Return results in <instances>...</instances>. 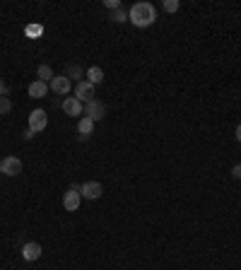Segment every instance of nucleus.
Segmentation results:
<instances>
[{"mask_svg":"<svg viewBox=\"0 0 241 270\" xmlns=\"http://www.w3.org/2000/svg\"><path fill=\"white\" fill-rule=\"evenodd\" d=\"M155 19H157V10H155L152 3H135V5L128 10V22H133V24L140 29L155 24Z\"/></svg>","mask_w":241,"mask_h":270,"instance_id":"1","label":"nucleus"},{"mask_svg":"<svg viewBox=\"0 0 241 270\" xmlns=\"http://www.w3.org/2000/svg\"><path fill=\"white\" fill-rule=\"evenodd\" d=\"M80 200H82V196H80V186L73 184V186L63 193V207L68 210V213H75V210L80 207Z\"/></svg>","mask_w":241,"mask_h":270,"instance_id":"2","label":"nucleus"},{"mask_svg":"<svg viewBox=\"0 0 241 270\" xmlns=\"http://www.w3.org/2000/svg\"><path fill=\"white\" fill-rule=\"evenodd\" d=\"M46 126H48V116L44 109H34V111L29 113V131L41 133V131H46Z\"/></svg>","mask_w":241,"mask_h":270,"instance_id":"3","label":"nucleus"},{"mask_svg":"<svg viewBox=\"0 0 241 270\" xmlns=\"http://www.w3.org/2000/svg\"><path fill=\"white\" fill-rule=\"evenodd\" d=\"M0 174H5V176H17V174H22V159L3 157V162H0Z\"/></svg>","mask_w":241,"mask_h":270,"instance_id":"4","label":"nucleus"},{"mask_svg":"<svg viewBox=\"0 0 241 270\" xmlns=\"http://www.w3.org/2000/svg\"><path fill=\"white\" fill-rule=\"evenodd\" d=\"M84 116H87V118H92L94 123L102 121L104 116H106V106H104L99 99H92V102L84 104Z\"/></svg>","mask_w":241,"mask_h":270,"instance_id":"5","label":"nucleus"},{"mask_svg":"<svg viewBox=\"0 0 241 270\" xmlns=\"http://www.w3.org/2000/svg\"><path fill=\"white\" fill-rule=\"evenodd\" d=\"M102 193H104V186L99 181H84L80 186V196L87 198V200H97V198H102Z\"/></svg>","mask_w":241,"mask_h":270,"instance_id":"6","label":"nucleus"},{"mask_svg":"<svg viewBox=\"0 0 241 270\" xmlns=\"http://www.w3.org/2000/svg\"><path fill=\"white\" fill-rule=\"evenodd\" d=\"M75 97L80 99V102H92L94 99V84L92 82H87V80H82V82H77L75 84Z\"/></svg>","mask_w":241,"mask_h":270,"instance_id":"7","label":"nucleus"},{"mask_svg":"<svg viewBox=\"0 0 241 270\" xmlns=\"http://www.w3.org/2000/svg\"><path fill=\"white\" fill-rule=\"evenodd\" d=\"M63 111L68 113V116H80V118L84 116L82 102H80L77 97H65V99H63Z\"/></svg>","mask_w":241,"mask_h":270,"instance_id":"8","label":"nucleus"},{"mask_svg":"<svg viewBox=\"0 0 241 270\" xmlns=\"http://www.w3.org/2000/svg\"><path fill=\"white\" fill-rule=\"evenodd\" d=\"M41 253H44V249H41V244H37V242H29V244L22 246V258L29 261V263L39 261V258H41Z\"/></svg>","mask_w":241,"mask_h":270,"instance_id":"9","label":"nucleus"},{"mask_svg":"<svg viewBox=\"0 0 241 270\" xmlns=\"http://www.w3.org/2000/svg\"><path fill=\"white\" fill-rule=\"evenodd\" d=\"M48 87H51V89H53L56 94L65 97V94H68L70 89H73V82H70V80H68L65 75H56V77L51 80V84H48Z\"/></svg>","mask_w":241,"mask_h":270,"instance_id":"10","label":"nucleus"},{"mask_svg":"<svg viewBox=\"0 0 241 270\" xmlns=\"http://www.w3.org/2000/svg\"><path fill=\"white\" fill-rule=\"evenodd\" d=\"M48 89H51V87H48V82L34 80V82L29 84V97H32V99H44V97L48 94Z\"/></svg>","mask_w":241,"mask_h":270,"instance_id":"11","label":"nucleus"},{"mask_svg":"<svg viewBox=\"0 0 241 270\" xmlns=\"http://www.w3.org/2000/svg\"><path fill=\"white\" fill-rule=\"evenodd\" d=\"M92 131H94V121L92 118H87V116H82V118L77 121V133H80V138L87 140L89 135H92Z\"/></svg>","mask_w":241,"mask_h":270,"instance_id":"12","label":"nucleus"},{"mask_svg":"<svg viewBox=\"0 0 241 270\" xmlns=\"http://www.w3.org/2000/svg\"><path fill=\"white\" fill-rule=\"evenodd\" d=\"M84 77H87V82H92L94 87H97V84L104 82V70L99 66H92L87 73H84Z\"/></svg>","mask_w":241,"mask_h":270,"instance_id":"13","label":"nucleus"},{"mask_svg":"<svg viewBox=\"0 0 241 270\" xmlns=\"http://www.w3.org/2000/svg\"><path fill=\"white\" fill-rule=\"evenodd\" d=\"M37 75H39V80H41V82H51V80L56 77V75H53V70H51V66H46V63L37 68Z\"/></svg>","mask_w":241,"mask_h":270,"instance_id":"14","label":"nucleus"},{"mask_svg":"<svg viewBox=\"0 0 241 270\" xmlns=\"http://www.w3.org/2000/svg\"><path fill=\"white\" fill-rule=\"evenodd\" d=\"M65 77L73 82V80H77V82H82V68L80 66H68V73H65Z\"/></svg>","mask_w":241,"mask_h":270,"instance_id":"15","label":"nucleus"},{"mask_svg":"<svg viewBox=\"0 0 241 270\" xmlns=\"http://www.w3.org/2000/svg\"><path fill=\"white\" fill-rule=\"evenodd\" d=\"M24 34H27L29 39H39L44 34V27H41V24H27V27H24Z\"/></svg>","mask_w":241,"mask_h":270,"instance_id":"16","label":"nucleus"},{"mask_svg":"<svg viewBox=\"0 0 241 270\" xmlns=\"http://www.w3.org/2000/svg\"><path fill=\"white\" fill-rule=\"evenodd\" d=\"M109 19H111V22H116V24H123V22H128V12H126L123 8H118V10H113Z\"/></svg>","mask_w":241,"mask_h":270,"instance_id":"17","label":"nucleus"},{"mask_svg":"<svg viewBox=\"0 0 241 270\" xmlns=\"http://www.w3.org/2000/svg\"><path fill=\"white\" fill-rule=\"evenodd\" d=\"M10 111H12V102H10L8 97H0V113H3V116H8Z\"/></svg>","mask_w":241,"mask_h":270,"instance_id":"18","label":"nucleus"},{"mask_svg":"<svg viewBox=\"0 0 241 270\" xmlns=\"http://www.w3.org/2000/svg\"><path fill=\"white\" fill-rule=\"evenodd\" d=\"M162 8L167 10V12H178L181 3H178V0H164V3H162Z\"/></svg>","mask_w":241,"mask_h":270,"instance_id":"19","label":"nucleus"},{"mask_svg":"<svg viewBox=\"0 0 241 270\" xmlns=\"http://www.w3.org/2000/svg\"><path fill=\"white\" fill-rule=\"evenodd\" d=\"M104 5H106V8H109V10L113 12V10H118V8H120V0H106Z\"/></svg>","mask_w":241,"mask_h":270,"instance_id":"20","label":"nucleus"},{"mask_svg":"<svg viewBox=\"0 0 241 270\" xmlns=\"http://www.w3.org/2000/svg\"><path fill=\"white\" fill-rule=\"evenodd\" d=\"M0 97H8V84H5L3 77H0Z\"/></svg>","mask_w":241,"mask_h":270,"instance_id":"21","label":"nucleus"},{"mask_svg":"<svg viewBox=\"0 0 241 270\" xmlns=\"http://www.w3.org/2000/svg\"><path fill=\"white\" fill-rule=\"evenodd\" d=\"M232 176L234 178H241V164H234V167H232Z\"/></svg>","mask_w":241,"mask_h":270,"instance_id":"22","label":"nucleus"},{"mask_svg":"<svg viewBox=\"0 0 241 270\" xmlns=\"http://www.w3.org/2000/svg\"><path fill=\"white\" fill-rule=\"evenodd\" d=\"M34 135H37V133H34V131H29V128H27V131H24V140H32V138H34Z\"/></svg>","mask_w":241,"mask_h":270,"instance_id":"23","label":"nucleus"},{"mask_svg":"<svg viewBox=\"0 0 241 270\" xmlns=\"http://www.w3.org/2000/svg\"><path fill=\"white\" fill-rule=\"evenodd\" d=\"M236 140H239V142H241V123H239V126H236Z\"/></svg>","mask_w":241,"mask_h":270,"instance_id":"24","label":"nucleus"},{"mask_svg":"<svg viewBox=\"0 0 241 270\" xmlns=\"http://www.w3.org/2000/svg\"><path fill=\"white\" fill-rule=\"evenodd\" d=\"M0 162H3V157H0Z\"/></svg>","mask_w":241,"mask_h":270,"instance_id":"25","label":"nucleus"}]
</instances>
